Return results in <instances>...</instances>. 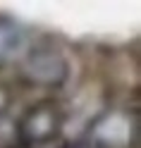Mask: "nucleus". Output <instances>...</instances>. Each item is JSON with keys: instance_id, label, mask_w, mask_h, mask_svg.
Returning a JSON list of instances; mask_svg holds the SVG:
<instances>
[{"instance_id": "obj_1", "label": "nucleus", "mask_w": 141, "mask_h": 148, "mask_svg": "<svg viewBox=\"0 0 141 148\" xmlns=\"http://www.w3.org/2000/svg\"><path fill=\"white\" fill-rule=\"evenodd\" d=\"M60 129V112L58 108L50 105V103H41L31 108L29 112H26V117L22 119V138L29 143H41L45 141V138H50L55 132Z\"/></svg>"}, {"instance_id": "obj_3", "label": "nucleus", "mask_w": 141, "mask_h": 148, "mask_svg": "<svg viewBox=\"0 0 141 148\" xmlns=\"http://www.w3.org/2000/svg\"><path fill=\"white\" fill-rule=\"evenodd\" d=\"M69 148H96V146H91V143H77V146H69Z\"/></svg>"}, {"instance_id": "obj_4", "label": "nucleus", "mask_w": 141, "mask_h": 148, "mask_svg": "<svg viewBox=\"0 0 141 148\" xmlns=\"http://www.w3.org/2000/svg\"><path fill=\"white\" fill-rule=\"evenodd\" d=\"M0 105H3V93H0Z\"/></svg>"}, {"instance_id": "obj_2", "label": "nucleus", "mask_w": 141, "mask_h": 148, "mask_svg": "<svg viewBox=\"0 0 141 148\" xmlns=\"http://www.w3.org/2000/svg\"><path fill=\"white\" fill-rule=\"evenodd\" d=\"M24 45V31L14 22L0 19V64L14 58Z\"/></svg>"}]
</instances>
